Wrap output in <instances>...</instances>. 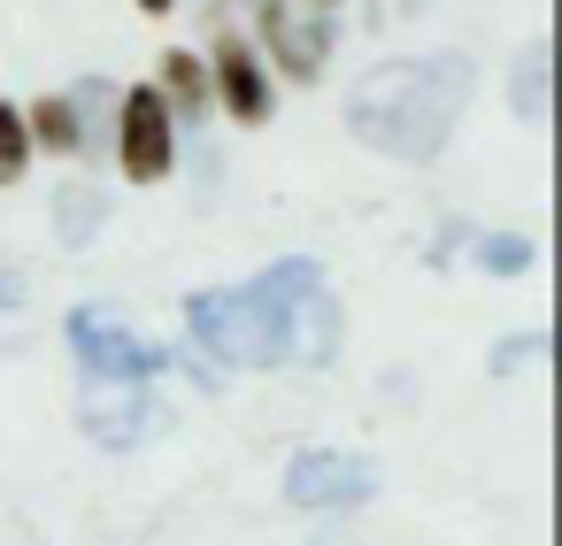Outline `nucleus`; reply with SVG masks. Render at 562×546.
<instances>
[{
	"label": "nucleus",
	"mask_w": 562,
	"mask_h": 546,
	"mask_svg": "<svg viewBox=\"0 0 562 546\" xmlns=\"http://www.w3.org/2000/svg\"><path fill=\"white\" fill-rule=\"evenodd\" d=\"M470 55H416V62H378L370 78H355L347 93V132L393 162H431L447 147V132L470 109Z\"/></svg>",
	"instance_id": "1"
},
{
	"label": "nucleus",
	"mask_w": 562,
	"mask_h": 546,
	"mask_svg": "<svg viewBox=\"0 0 562 546\" xmlns=\"http://www.w3.org/2000/svg\"><path fill=\"white\" fill-rule=\"evenodd\" d=\"M255 9H262V47H270V62H278L293 86L324 78V62H331V16L308 9V0H255Z\"/></svg>",
	"instance_id": "6"
},
{
	"label": "nucleus",
	"mask_w": 562,
	"mask_h": 546,
	"mask_svg": "<svg viewBox=\"0 0 562 546\" xmlns=\"http://www.w3.org/2000/svg\"><path fill=\"white\" fill-rule=\"evenodd\" d=\"M324 546H347V538H324Z\"/></svg>",
	"instance_id": "20"
},
{
	"label": "nucleus",
	"mask_w": 562,
	"mask_h": 546,
	"mask_svg": "<svg viewBox=\"0 0 562 546\" xmlns=\"http://www.w3.org/2000/svg\"><path fill=\"white\" fill-rule=\"evenodd\" d=\"M70 346H78V369L93 385H147L170 369V354L155 339H139L132 323H116L109 308H70Z\"/></svg>",
	"instance_id": "4"
},
{
	"label": "nucleus",
	"mask_w": 562,
	"mask_h": 546,
	"mask_svg": "<svg viewBox=\"0 0 562 546\" xmlns=\"http://www.w3.org/2000/svg\"><path fill=\"white\" fill-rule=\"evenodd\" d=\"M547 78H554L547 39H531V47L516 55V116H524V124H547Z\"/></svg>",
	"instance_id": "13"
},
{
	"label": "nucleus",
	"mask_w": 562,
	"mask_h": 546,
	"mask_svg": "<svg viewBox=\"0 0 562 546\" xmlns=\"http://www.w3.org/2000/svg\"><path fill=\"white\" fill-rule=\"evenodd\" d=\"M155 93H162V109L186 116V124H201L209 101H216V93H209V62H201L193 47H170V55H162V86H155Z\"/></svg>",
	"instance_id": "10"
},
{
	"label": "nucleus",
	"mask_w": 562,
	"mask_h": 546,
	"mask_svg": "<svg viewBox=\"0 0 562 546\" xmlns=\"http://www.w3.org/2000/svg\"><path fill=\"white\" fill-rule=\"evenodd\" d=\"M209 93H224V109H232L239 124H270V78H262V55H255L247 39H216Z\"/></svg>",
	"instance_id": "9"
},
{
	"label": "nucleus",
	"mask_w": 562,
	"mask_h": 546,
	"mask_svg": "<svg viewBox=\"0 0 562 546\" xmlns=\"http://www.w3.org/2000/svg\"><path fill=\"white\" fill-rule=\"evenodd\" d=\"M378 492V462L370 454H347V446H308L285 462V500L324 515V508H362Z\"/></svg>",
	"instance_id": "5"
},
{
	"label": "nucleus",
	"mask_w": 562,
	"mask_h": 546,
	"mask_svg": "<svg viewBox=\"0 0 562 546\" xmlns=\"http://www.w3.org/2000/svg\"><path fill=\"white\" fill-rule=\"evenodd\" d=\"M109 147H116V170H124L132 185H162V178L178 170V116L162 109V93H155V86L116 93Z\"/></svg>",
	"instance_id": "3"
},
{
	"label": "nucleus",
	"mask_w": 562,
	"mask_h": 546,
	"mask_svg": "<svg viewBox=\"0 0 562 546\" xmlns=\"http://www.w3.org/2000/svg\"><path fill=\"white\" fill-rule=\"evenodd\" d=\"M155 423H162V408L147 400V385H93L78 400V431L93 446H139Z\"/></svg>",
	"instance_id": "8"
},
{
	"label": "nucleus",
	"mask_w": 562,
	"mask_h": 546,
	"mask_svg": "<svg viewBox=\"0 0 562 546\" xmlns=\"http://www.w3.org/2000/svg\"><path fill=\"white\" fill-rule=\"evenodd\" d=\"M339 354V308L324 293V270L308 254H293V293H285V362L324 369Z\"/></svg>",
	"instance_id": "7"
},
{
	"label": "nucleus",
	"mask_w": 562,
	"mask_h": 546,
	"mask_svg": "<svg viewBox=\"0 0 562 546\" xmlns=\"http://www.w3.org/2000/svg\"><path fill=\"white\" fill-rule=\"evenodd\" d=\"M531 262H539V247L516 239V231H485V239H477V270H493V277H516V270H531Z\"/></svg>",
	"instance_id": "14"
},
{
	"label": "nucleus",
	"mask_w": 562,
	"mask_h": 546,
	"mask_svg": "<svg viewBox=\"0 0 562 546\" xmlns=\"http://www.w3.org/2000/svg\"><path fill=\"white\" fill-rule=\"evenodd\" d=\"M24 162H32V132H24L16 101H0V185H16V178H24Z\"/></svg>",
	"instance_id": "15"
},
{
	"label": "nucleus",
	"mask_w": 562,
	"mask_h": 546,
	"mask_svg": "<svg viewBox=\"0 0 562 546\" xmlns=\"http://www.w3.org/2000/svg\"><path fill=\"white\" fill-rule=\"evenodd\" d=\"M24 132H32V147H47V155H78V109H70V93L32 101V109H24Z\"/></svg>",
	"instance_id": "11"
},
{
	"label": "nucleus",
	"mask_w": 562,
	"mask_h": 546,
	"mask_svg": "<svg viewBox=\"0 0 562 546\" xmlns=\"http://www.w3.org/2000/svg\"><path fill=\"white\" fill-rule=\"evenodd\" d=\"M139 9H147V16H162V9H178V0H139Z\"/></svg>",
	"instance_id": "17"
},
{
	"label": "nucleus",
	"mask_w": 562,
	"mask_h": 546,
	"mask_svg": "<svg viewBox=\"0 0 562 546\" xmlns=\"http://www.w3.org/2000/svg\"><path fill=\"white\" fill-rule=\"evenodd\" d=\"M101 224H109L101 185H63V193H55V231H63V247H86Z\"/></svg>",
	"instance_id": "12"
},
{
	"label": "nucleus",
	"mask_w": 562,
	"mask_h": 546,
	"mask_svg": "<svg viewBox=\"0 0 562 546\" xmlns=\"http://www.w3.org/2000/svg\"><path fill=\"white\" fill-rule=\"evenodd\" d=\"M416 9H424V0H416Z\"/></svg>",
	"instance_id": "21"
},
{
	"label": "nucleus",
	"mask_w": 562,
	"mask_h": 546,
	"mask_svg": "<svg viewBox=\"0 0 562 546\" xmlns=\"http://www.w3.org/2000/svg\"><path fill=\"white\" fill-rule=\"evenodd\" d=\"M531 362H547V331H516V339L493 346V377H516V369H531Z\"/></svg>",
	"instance_id": "16"
},
{
	"label": "nucleus",
	"mask_w": 562,
	"mask_h": 546,
	"mask_svg": "<svg viewBox=\"0 0 562 546\" xmlns=\"http://www.w3.org/2000/svg\"><path fill=\"white\" fill-rule=\"evenodd\" d=\"M308 9H324V16H331V0H308Z\"/></svg>",
	"instance_id": "19"
},
{
	"label": "nucleus",
	"mask_w": 562,
	"mask_h": 546,
	"mask_svg": "<svg viewBox=\"0 0 562 546\" xmlns=\"http://www.w3.org/2000/svg\"><path fill=\"white\" fill-rule=\"evenodd\" d=\"M0 300H16V277H0Z\"/></svg>",
	"instance_id": "18"
},
{
	"label": "nucleus",
	"mask_w": 562,
	"mask_h": 546,
	"mask_svg": "<svg viewBox=\"0 0 562 546\" xmlns=\"http://www.w3.org/2000/svg\"><path fill=\"white\" fill-rule=\"evenodd\" d=\"M285 293H293V254L270 262L255 285H209L186 300V323L209 362L224 369H270L285 362Z\"/></svg>",
	"instance_id": "2"
}]
</instances>
